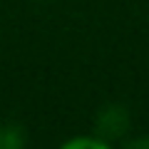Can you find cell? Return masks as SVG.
I'll return each mask as SVG.
<instances>
[{"label": "cell", "instance_id": "obj_3", "mask_svg": "<svg viewBox=\"0 0 149 149\" xmlns=\"http://www.w3.org/2000/svg\"><path fill=\"white\" fill-rule=\"evenodd\" d=\"M57 149H112V144L95 134V137H72L62 142Z\"/></svg>", "mask_w": 149, "mask_h": 149}, {"label": "cell", "instance_id": "obj_4", "mask_svg": "<svg viewBox=\"0 0 149 149\" xmlns=\"http://www.w3.org/2000/svg\"><path fill=\"white\" fill-rule=\"evenodd\" d=\"M122 149H149V134H147V137H134V139H127Z\"/></svg>", "mask_w": 149, "mask_h": 149}, {"label": "cell", "instance_id": "obj_2", "mask_svg": "<svg viewBox=\"0 0 149 149\" xmlns=\"http://www.w3.org/2000/svg\"><path fill=\"white\" fill-rule=\"evenodd\" d=\"M27 137L20 124H0V149H25Z\"/></svg>", "mask_w": 149, "mask_h": 149}, {"label": "cell", "instance_id": "obj_1", "mask_svg": "<svg viewBox=\"0 0 149 149\" xmlns=\"http://www.w3.org/2000/svg\"><path fill=\"white\" fill-rule=\"evenodd\" d=\"M97 137L114 142V139L124 137L129 129V112L122 104H107L104 109H100L97 114Z\"/></svg>", "mask_w": 149, "mask_h": 149}]
</instances>
